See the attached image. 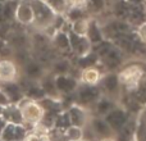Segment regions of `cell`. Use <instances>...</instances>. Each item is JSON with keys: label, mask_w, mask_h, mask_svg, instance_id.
<instances>
[{"label": "cell", "mask_w": 146, "mask_h": 141, "mask_svg": "<svg viewBox=\"0 0 146 141\" xmlns=\"http://www.w3.org/2000/svg\"><path fill=\"white\" fill-rule=\"evenodd\" d=\"M19 112L22 116V121L27 123H37L42 119V108L38 104L28 101L19 106Z\"/></svg>", "instance_id": "obj_1"}, {"label": "cell", "mask_w": 146, "mask_h": 141, "mask_svg": "<svg viewBox=\"0 0 146 141\" xmlns=\"http://www.w3.org/2000/svg\"><path fill=\"white\" fill-rule=\"evenodd\" d=\"M26 139V130L22 124L7 123L1 132L0 141H23Z\"/></svg>", "instance_id": "obj_2"}, {"label": "cell", "mask_w": 146, "mask_h": 141, "mask_svg": "<svg viewBox=\"0 0 146 141\" xmlns=\"http://www.w3.org/2000/svg\"><path fill=\"white\" fill-rule=\"evenodd\" d=\"M14 77H15L14 64L9 61L0 62V81L1 82H12Z\"/></svg>", "instance_id": "obj_3"}, {"label": "cell", "mask_w": 146, "mask_h": 141, "mask_svg": "<svg viewBox=\"0 0 146 141\" xmlns=\"http://www.w3.org/2000/svg\"><path fill=\"white\" fill-rule=\"evenodd\" d=\"M0 88H1L3 92L8 96L9 101L21 99V88H19V86L15 85V83H13V82H4V85L0 86Z\"/></svg>", "instance_id": "obj_4"}, {"label": "cell", "mask_w": 146, "mask_h": 141, "mask_svg": "<svg viewBox=\"0 0 146 141\" xmlns=\"http://www.w3.org/2000/svg\"><path fill=\"white\" fill-rule=\"evenodd\" d=\"M15 15H17L19 22L28 23L32 19V9L28 4H19L15 10Z\"/></svg>", "instance_id": "obj_5"}, {"label": "cell", "mask_w": 146, "mask_h": 141, "mask_svg": "<svg viewBox=\"0 0 146 141\" xmlns=\"http://www.w3.org/2000/svg\"><path fill=\"white\" fill-rule=\"evenodd\" d=\"M92 128L95 134L103 135V136H108L109 132H110V127L106 122L101 121V119H95L92 123Z\"/></svg>", "instance_id": "obj_6"}, {"label": "cell", "mask_w": 146, "mask_h": 141, "mask_svg": "<svg viewBox=\"0 0 146 141\" xmlns=\"http://www.w3.org/2000/svg\"><path fill=\"white\" fill-rule=\"evenodd\" d=\"M56 87L59 90H63V91H71L73 87H74V81L69 80L67 77H58L56 78Z\"/></svg>", "instance_id": "obj_7"}, {"label": "cell", "mask_w": 146, "mask_h": 141, "mask_svg": "<svg viewBox=\"0 0 146 141\" xmlns=\"http://www.w3.org/2000/svg\"><path fill=\"white\" fill-rule=\"evenodd\" d=\"M83 118H85V117L81 113L80 109H72L71 113H69V121H71V123H73L76 127L82 126Z\"/></svg>", "instance_id": "obj_8"}, {"label": "cell", "mask_w": 146, "mask_h": 141, "mask_svg": "<svg viewBox=\"0 0 146 141\" xmlns=\"http://www.w3.org/2000/svg\"><path fill=\"white\" fill-rule=\"evenodd\" d=\"M104 86L108 91H114L118 86V78L117 76L110 74V76H106V78L104 80Z\"/></svg>", "instance_id": "obj_9"}, {"label": "cell", "mask_w": 146, "mask_h": 141, "mask_svg": "<svg viewBox=\"0 0 146 141\" xmlns=\"http://www.w3.org/2000/svg\"><path fill=\"white\" fill-rule=\"evenodd\" d=\"M96 95V90L92 87H86L80 92V98L83 101H91Z\"/></svg>", "instance_id": "obj_10"}, {"label": "cell", "mask_w": 146, "mask_h": 141, "mask_svg": "<svg viewBox=\"0 0 146 141\" xmlns=\"http://www.w3.org/2000/svg\"><path fill=\"white\" fill-rule=\"evenodd\" d=\"M40 67L37 66V64L35 63H30L26 66V73H27V76H30V77H36V76L40 74Z\"/></svg>", "instance_id": "obj_11"}, {"label": "cell", "mask_w": 146, "mask_h": 141, "mask_svg": "<svg viewBox=\"0 0 146 141\" xmlns=\"http://www.w3.org/2000/svg\"><path fill=\"white\" fill-rule=\"evenodd\" d=\"M68 136L72 141H78L82 139V131L80 130V127H71L68 130Z\"/></svg>", "instance_id": "obj_12"}, {"label": "cell", "mask_w": 146, "mask_h": 141, "mask_svg": "<svg viewBox=\"0 0 146 141\" xmlns=\"http://www.w3.org/2000/svg\"><path fill=\"white\" fill-rule=\"evenodd\" d=\"M135 141H146V123L139 124L136 130V139Z\"/></svg>", "instance_id": "obj_13"}, {"label": "cell", "mask_w": 146, "mask_h": 141, "mask_svg": "<svg viewBox=\"0 0 146 141\" xmlns=\"http://www.w3.org/2000/svg\"><path fill=\"white\" fill-rule=\"evenodd\" d=\"M88 36H90V39L92 41H100L101 37H100V33H99L98 31V27L95 26V23H92V25L90 26V28H88Z\"/></svg>", "instance_id": "obj_14"}, {"label": "cell", "mask_w": 146, "mask_h": 141, "mask_svg": "<svg viewBox=\"0 0 146 141\" xmlns=\"http://www.w3.org/2000/svg\"><path fill=\"white\" fill-rule=\"evenodd\" d=\"M95 61H96V55H90V57H85V58L80 59L78 64H80V67L85 68V67H90L91 64H94Z\"/></svg>", "instance_id": "obj_15"}, {"label": "cell", "mask_w": 146, "mask_h": 141, "mask_svg": "<svg viewBox=\"0 0 146 141\" xmlns=\"http://www.w3.org/2000/svg\"><path fill=\"white\" fill-rule=\"evenodd\" d=\"M119 45H121L122 48H123L124 50H127V51H131L132 49H133V43H132L128 37L121 39V40H119Z\"/></svg>", "instance_id": "obj_16"}, {"label": "cell", "mask_w": 146, "mask_h": 141, "mask_svg": "<svg viewBox=\"0 0 146 141\" xmlns=\"http://www.w3.org/2000/svg\"><path fill=\"white\" fill-rule=\"evenodd\" d=\"M56 44H58L59 48H67V45H68V39H67L66 35H63V33H60V35L56 36Z\"/></svg>", "instance_id": "obj_17"}, {"label": "cell", "mask_w": 146, "mask_h": 141, "mask_svg": "<svg viewBox=\"0 0 146 141\" xmlns=\"http://www.w3.org/2000/svg\"><path fill=\"white\" fill-rule=\"evenodd\" d=\"M9 99H8V96L5 95L4 92H3V90L0 88V106L1 108H5V106H8L9 105Z\"/></svg>", "instance_id": "obj_18"}, {"label": "cell", "mask_w": 146, "mask_h": 141, "mask_svg": "<svg viewBox=\"0 0 146 141\" xmlns=\"http://www.w3.org/2000/svg\"><path fill=\"white\" fill-rule=\"evenodd\" d=\"M110 51V48H109L108 44H103L98 48V54L99 55H106V54Z\"/></svg>", "instance_id": "obj_19"}, {"label": "cell", "mask_w": 146, "mask_h": 141, "mask_svg": "<svg viewBox=\"0 0 146 141\" xmlns=\"http://www.w3.org/2000/svg\"><path fill=\"white\" fill-rule=\"evenodd\" d=\"M67 69H68V64L66 62H59L55 64V70H58V72H66Z\"/></svg>", "instance_id": "obj_20"}, {"label": "cell", "mask_w": 146, "mask_h": 141, "mask_svg": "<svg viewBox=\"0 0 146 141\" xmlns=\"http://www.w3.org/2000/svg\"><path fill=\"white\" fill-rule=\"evenodd\" d=\"M7 123H8V122L5 121L1 116H0V136H1V132H3V130H4V127H5V124H7Z\"/></svg>", "instance_id": "obj_21"}, {"label": "cell", "mask_w": 146, "mask_h": 141, "mask_svg": "<svg viewBox=\"0 0 146 141\" xmlns=\"http://www.w3.org/2000/svg\"><path fill=\"white\" fill-rule=\"evenodd\" d=\"M108 106H109V104L105 103V101H104V103H100V104H99V110L104 112V110H106V109H108Z\"/></svg>", "instance_id": "obj_22"}, {"label": "cell", "mask_w": 146, "mask_h": 141, "mask_svg": "<svg viewBox=\"0 0 146 141\" xmlns=\"http://www.w3.org/2000/svg\"><path fill=\"white\" fill-rule=\"evenodd\" d=\"M25 141H41L38 137H26Z\"/></svg>", "instance_id": "obj_23"}, {"label": "cell", "mask_w": 146, "mask_h": 141, "mask_svg": "<svg viewBox=\"0 0 146 141\" xmlns=\"http://www.w3.org/2000/svg\"><path fill=\"white\" fill-rule=\"evenodd\" d=\"M3 48H4V43H3V40L0 39V51L3 50Z\"/></svg>", "instance_id": "obj_24"}, {"label": "cell", "mask_w": 146, "mask_h": 141, "mask_svg": "<svg viewBox=\"0 0 146 141\" xmlns=\"http://www.w3.org/2000/svg\"><path fill=\"white\" fill-rule=\"evenodd\" d=\"M1 3H4V0H0V4H1Z\"/></svg>", "instance_id": "obj_25"}]
</instances>
